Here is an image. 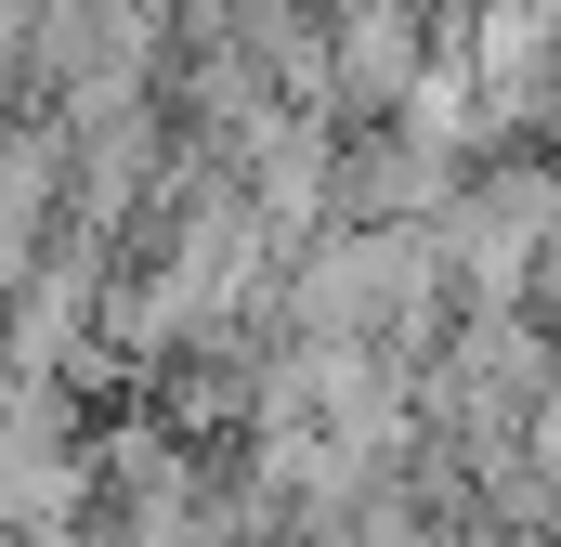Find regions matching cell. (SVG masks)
Instances as JSON below:
<instances>
[{"label":"cell","mask_w":561,"mask_h":547,"mask_svg":"<svg viewBox=\"0 0 561 547\" xmlns=\"http://www.w3.org/2000/svg\"><path fill=\"white\" fill-rule=\"evenodd\" d=\"M39 105V0H0V118Z\"/></svg>","instance_id":"1"}]
</instances>
